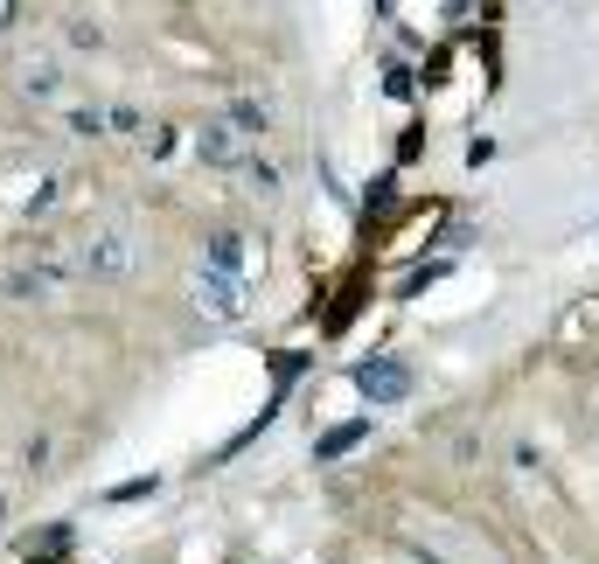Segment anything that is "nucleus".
Returning a JSON list of instances; mask_svg holds the SVG:
<instances>
[{
  "instance_id": "1",
  "label": "nucleus",
  "mask_w": 599,
  "mask_h": 564,
  "mask_svg": "<svg viewBox=\"0 0 599 564\" xmlns=\"http://www.w3.org/2000/svg\"><path fill=\"white\" fill-rule=\"evenodd\" d=\"M349 376H356V391L370 397V404H405L411 397V370L398 363V355H362Z\"/></svg>"
},
{
  "instance_id": "2",
  "label": "nucleus",
  "mask_w": 599,
  "mask_h": 564,
  "mask_svg": "<svg viewBox=\"0 0 599 564\" xmlns=\"http://www.w3.org/2000/svg\"><path fill=\"white\" fill-rule=\"evenodd\" d=\"M196 306H210V314H244V279L238 272H217V265H202L196 272Z\"/></svg>"
},
{
  "instance_id": "3",
  "label": "nucleus",
  "mask_w": 599,
  "mask_h": 564,
  "mask_svg": "<svg viewBox=\"0 0 599 564\" xmlns=\"http://www.w3.org/2000/svg\"><path fill=\"white\" fill-rule=\"evenodd\" d=\"M238 125H230V119H210V125H196V153H202V161H210V168H238Z\"/></svg>"
},
{
  "instance_id": "4",
  "label": "nucleus",
  "mask_w": 599,
  "mask_h": 564,
  "mask_svg": "<svg viewBox=\"0 0 599 564\" xmlns=\"http://www.w3.org/2000/svg\"><path fill=\"white\" fill-rule=\"evenodd\" d=\"M84 265H91L98 279H119L126 265H133V244H126V230H106V238H91V244H84Z\"/></svg>"
},
{
  "instance_id": "5",
  "label": "nucleus",
  "mask_w": 599,
  "mask_h": 564,
  "mask_svg": "<svg viewBox=\"0 0 599 564\" xmlns=\"http://www.w3.org/2000/svg\"><path fill=\"white\" fill-rule=\"evenodd\" d=\"M362 440H370V419H349V425H328L321 440H315V460H342V453H356Z\"/></svg>"
},
{
  "instance_id": "6",
  "label": "nucleus",
  "mask_w": 599,
  "mask_h": 564,
  "mask_svg": "<svg viewBox=\"0 0 599 564\" xmlns=\"http://www.w3.org/2000/svg\"><path fill=\"white\" fill-rule=\"evenodd\" d=\"M362 300H370V279H349V286H342V300H335L328 314H321V328H328V335H342V328L356 321V306H362Z\"/></svg>"
},
{
  "instance_id": "7",
  "label": "nucleus",
  "mask_w": 599,
  "mask_h": 564,
  "mask_svg": "<svg viewBox=\"0 0 599 564\" xmlns=\"http://www.w3.org/2000/svg\"><path fill=\"white\" fill-rule=\"evenodd\" d=\"M210 265L244 279V265H251V259H244V230H217V238H210Z\"/></svg>"
},
{
  "instance_id": "8",
  "label": "nucleus",
  "mask_w": 599,
  "mask_h": 564,
  "mask_svg": "<svg viewBox=\"0 0 599 564\" xmlns=\"http://www.w3.org/2000/svg\"><path fill=\"white\" fill-rule=\"evenodd\" d=\"M362 210H370V216H390V210H398V174H377V182L362 189Z\"/></svg>"
},
{
  "instance_id": "9",
  "label": "nucleus",
  "mask_w": 599,
  "mask_h": 564,
  "mask_svg": "<svg viewBox=\"0 0 599 564\" xmlns=\"http://www.w3.org/2000/svg\"><path fill=\"white\" fill-rule=\"evenodd\" d=\"M238 174H244V189H258V195L279 189V168H272V161H238Z\"/></svg>"
},
{
  "instance_id": "10",
  "label": "nucleus",
  "mask_w": 599,
  "mask_h": 564,
  "mask_svg": "<svg viewBox=\"0 0 599 564\" xmlns=\"http://www.w3.org/2000/svg\"><path fill=\"white\" fill-rule=\"evenodd\" d=\"M230 125H238L244 140H258V133H266V105H251V98H244V105H230Z\"/></svg>"
},
{
  "instance_id": "11",
  "label": "nucleus",
  "mask_w": 599,
  "mask_h": 564,
  "mask_svg": "<svg viewBox=\"0 0 599 564\" xmlns=\"http://www.w3.org/2000/svg\"><path fill=\"white\" fill-rule=\"evenodd\" d=\"M140 495H153V474H140V481H119V489H112V502H140Z\"/></svg>"
},
{
  "instance_id": "12",
  "label": "nucleus",
  "mask_w": 599,
  "mask_h": 564,
  "mask_svg": "<svg viewBox=\"0 0 599 564\" xmlns=\"http://www.w3.org/2000/svg\"><path fill=\"white\" fill-rule=\"evenodd\" d=\"M383 70H390V77H383V91H390V98H405V91H411V70H405V63H383Z\"/></svg>"
},
{
  "instance_id": "13",
  "label": "nucleus",
  "mask_w": 599,
  "mask_h": 564,
  "mask_svg": "<svg viewBox=\"0 0 599 564\" xmlns=\"http://www.w3.org/2000/svg\"><path fill=\"white\" fill-rule=\"evenodd\" d=\"M112 133H147V125H140V112H133V105H119V112H112Z\"/></svg>"
},
{
  "instance_id": "14",
  "label": "nucleus",
  "mask_w": 599,
  "mask_h": 564,
  "mask_svg": "<svg viewBox=\"0 0 599 564\" xmlns=\"http://www.w3.org/2000/svg\"><path fill=\"white\" fill-rule=\"evenodd\" d=\"M29 564H63V557H57V551H49V557H29Z\"/></svg>"
},
{
  "instance_id": "15",
  "label": "nucleus",
  "mask_w": 599,
  "mask_h": 564,
  "mask_svg": "<svg viewBox=\"0 0 599 564\" xmlns=\"http://www.w3.org/2000/svg\"><path fill=\"white\" fill-rule=\"evenodd\" d=\"M0 523H8V502H0Z\"/></svg>"
}]
</instances>
